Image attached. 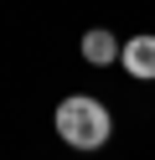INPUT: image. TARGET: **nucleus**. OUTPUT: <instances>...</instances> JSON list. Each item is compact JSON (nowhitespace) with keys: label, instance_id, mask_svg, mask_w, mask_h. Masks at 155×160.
Returning a JSON list of instances; mask_svg holds the SVG:
<instances>
[{"label":"nucleus","instance_id":"nucleus-1","mask_svg":"<svg viewBox=\"0 0 155 160\" xmlns=\"http://www.w3.org/2000/svg\"><path fill=\"white\" fill-rule=\"evenodd\" d=\"M57 134L67 139L72 150H98V145H109L114 119H109V108H103L98 98L72 93V98H62V103H57Z\"/></svg>","mask_w":155,"mask_h":160},{"label":"nucleus","instance_id":"nucleus-2","mask_svg":"<svg viewBox=\"0 0 155 160\" xmlns=\"http://www.w3.org/2000/svg\"><path fill=\"white\" fill-rule=\"evenodd\" d=\"M119 62H124V72H129V78L155 83V36H150V31H145V36H129L124 52H119Z\"/></svg>","mask_w":155,"mask_h":160},{"label":"nucleus","instance_id":"nucleus-3","mask_svg":"<svg viewBox=\"0 0 155 160\" xmlns=\"http://www.w3.org/2000/svg\"><path fill=\"white\" fill-rule=\"evenodd\" d=\"M119 52H124V42L114 31H103V26H93L88 36H83V57H88L93 67H109V62H119Z\"/></svg>","mask_w":155,"mask_h":160}]
</instances>
